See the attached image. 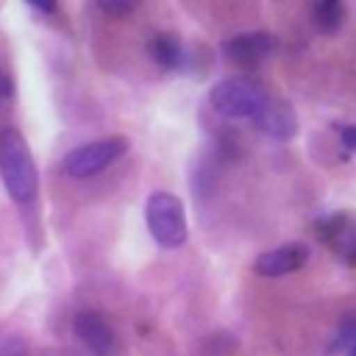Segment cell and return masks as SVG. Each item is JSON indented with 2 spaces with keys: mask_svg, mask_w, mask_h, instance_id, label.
<instances>
[{
  "mask_svg": "<svg viewBox=\"0 0 356 356\" xmlns=\"http://www.w3.org/2000/svg\"><path fill=\"white\" fill-rule=\"evenodd\" d=\"M0 172H3V184L11 195V200L25 206L36 197V192H39L36 164H33L28 142L14 128L0 131Z\"/></svg>",
  "mask_w": 356,
  "mask_h": 356,
  "instance_id": "6da1fadb",
  "label": "cell"
},
{
  "mask_svg": "<svg viewBox=\"0 0 356 356\" xmlns=\"http://www.w3.org/2000/svg\"><path fill=\"white\" fill-rule=\"evenodd\" d=\"M270 100L267 89L250 78V75H231V78H222L220 83L211 86L209 92V103L217 114L222 117H234V120H242V117H250Z\"/></svg>",
  "mask_w": 356,
  "mask_h": 356,
  "instance_id": "7a4b0ae2",
  "label": "cell"
},
{
  "mask_svg": "<svg viewBox=\"0 0 356 356\" xmlns=\"http://www.w3.org/2000/svg\"><path fill=\"white\" fill-rule=\"evenodd\" d=\"M145 220H147L153 239L161 248H181L186 242L184 206L172 192H153L145 206Z\"/></svg>",
  "mask_w": 356,
  "mask_h": 356,
  "instance_id": "3957f363",
  "label": "cell"
},
{
  "mask_svg": "<svg viewBox=\"0 0 356 356\" xmlns=\"http://www.w3.org/2000/svg\"><path fill=\"white\" fill-rule=\"evenodd\" d=\"M125 150H128V142L122 136H108V139H100V142H89V145L75 147L64 159V170L72 178H92V175L103 172L108 164H114Z\"/></svg>",
  "mask_w": 356,
  "mask_h": 356,
  "instance_id": "277c9868",
  "label": "cell"
},
{
  "mask_svg": "<svg viewBox=\"0 0 356 356\" xmlns=\"http://www.w3.org/2000/svg\"><path fill=\"white\" fill-rule=\"evenodd\" d=\"M278 42L273 33L267 31H248V33H236L231 39L222 42V56L225 61L236 64V67H256L261 61H267L275 53Z\"/></svg>",
  "mask_w": 356,
  "mask_h": 356,
  "instance_id": "5b68a950",
  "label": "cell"
},
{
  "mask_svg": "<svg viewBox=\"0 0 356 356\" xmlns=\"http://www.w3.org/2000/svg\"><path fill=\"white\" fill-rule=\"evenodd\" d=\"M317 236L350 267H356V220L353 214L337 211L317 222Z\"/></svg>",
  "mask_w": 356,
  "mask_h": 356,
  "instance_id": "8992f818",
  "label": "cell"
},
{
  "mask_svg": "<svg viewBox=\"0 0 356 356\" xmlns=\"http://www.w3.org/2000/svg\"><path fill=\"white\" fill-rule=\"evenodd\" d=\"M309 259V248L306 245H298V242H289V245H281L275 250H264L261 256H256L253 261V273L256 275H264V278H278V275H289L295 270H300Z\"/></svg>",
  "mask_w": 356,
  "mask_h": 356,
  "instance_id": "52a82bcc",
  "label": "cell"
},
{
  "mask_svg": "<svg viewBox=\"0 0 356 356\" xmlns=\"http://www.w3.org/2000/svg\"><path fill=\"white\" fill-rule=\"evenodd\" d=\"M253 125L267 134L270 139H292L298 131V117L292 111V106L286 100H275L270 97L256 114H253Z\"/></svg>",
  "mask_w": 356,
  "mask_h": 356,
  "instance_id": "ba28073f",
  "label": "cell"
},
{
  "mask_svg": "<svg viewBox=\"0 0 356 356\" xmlns=\"http://www.w3.org/2000/svg\"><path fill=\"white\" fill-rule=\"evenodd\" d=\"M72 325H75L78 339L95 356H111L114 353V331H111V325L97 312H81Z\"/></svg>",
  "mask_w": 356,
  "mask_h": 356,
  "instance_id": "9c48e42d",
  "label": "cell"
},
{
  "mask_svg": "<svg viewBox=\"0 0 356 356\" xmlns=\"http://www.w3.org/2000/svg\"><path fill=\"white\" fill-rule=\"evenodd\" d=\"M150 53H153L156 64L164 67V70H175L184 61V44H181V39L175 33H159L150 42Z\"/></svg>",
  "mask_w": 356,
  "mask_h": 356,
  "instance_id": "30bf717a",
  "label": "cell"
},
{
  "mask_svg": "<svg viewBox=\"0 0 356 356\" xmlns=\"http://www.w3.org/2000/svg\"><path fill=\"white\" fill-rule=\"evenodd\" d=\"M342 19H345V6L339 0H323V3L314 6V22H317V28L323 33L339 31Z\"/></svg>",
  "mask_w": 356,
  "mask_h": 356,
  "instance_id": "8fae6325",
  "label": "cell"
},
{
  "mask_svg": "<svg viewBox=\"0 0 356 356\" xmlns=\"http://www.w3.org/2000/svg\"><path fill=\"white\" fill-rule=\"evenodd\" d=\"M337 345L339 348H356V309L348 312L342 320H339V328H337Z\"/></svg>",
  "mask_w": 356,
  "mask_h": 356,
  "instance_id": "7c38bea8",
  "label": "cell"
},
{
  "mask_svg": "<svg viewBox=\"0 0 356 356\" xmlns=\"http://www.w3.org/2000/svg\"><path fill=\"white\" fill-rule=\"evenodd\" d=\"M0 356H28V345L19 337L6 334L0 337Z\"/></svg>",
  "mask_w": 356,
  "mask_h": 356,
  "instance_id": "4fadbf2b",
  "label": "cell"
},
{
  "mask_svg": "<svg viewBox=\"0 0 356 356\" xmlns=\"http://www.w3.org/2000/svg\"><path fill=\"white\" fill-rule=\"evenodd\" d=\"M100 11L106 14H114V17H122V14H131L134 11V3H122V0H100L97 3Z\"/></svg>",
  "mask_w": 356,
  "mask_h": 356,
  "instance_id": "5bb4252c",
  "label": "cell"
},
{
  "mask_svg": "<svg viewBox=\"0 0 356 356\" xmlns=\"http://www.w3.org/2000/svg\"><path fill=\"white\" fill-rule=\"evenodd\" d=\"M11 95H14V83H11V78L6 75V70L0 67V103L8 100Z\"/></svg>",
  "mask_w": 356,
  "mask_h": 356,
  "instance_id": "9a60e30c",
  "label": "cell"
},
{
  "mask_svg": "<svg viewBox=\"0 0 356 356\" xmlns=\"http://www.w3.org/2000/svg\"><path fill=\"white\" fill-rule=\"evenodd\" d=\"M339 139H342L345 150H353V147H356V128H353V125H345V128L339 131Z\"/></svg>",
  "mask_w": 356,
  "mask_h": 356,
  "instance_id": "2e32d148",
  "label": "cell"
},
{
  "mask_svg": "<svg viewBox=\"0 0 356 356\" xmlns=\"http://www.w3.org/2000/svg\"><path fill=\"white\" fill-rule=\"evenodd\" d=\"M28 6H31V8H36V11H44V14H50V11H56V6H53V3H36V0H31Z\"/></svg>",
  "mask_w": 356,
  "mask_h": 356,
  "instance_id": "e0dca14e",
  "label": "cell"
},
{
  "mask_svg": "<svg viewBox=\"0 0 356 356\" xmlns=\"http://www.w3.org/2000/svg\"><path fill=\"white\" fill-rule=\"evenodd\" d=\"M348 356H356V348H353V350H350V353H348Z\"/></svg>",
  "mask_w": 356,
  "mask_h": 356,
  "instance_id": "ac0fdd59",
  "label": "cell"
}]
</instances>
